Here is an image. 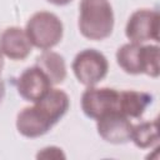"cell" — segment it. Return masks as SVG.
Listing matches in <instances>:
<instances>
[{
    "label": "cell",
    "mask_w": 160,
    "mask_h": 160,
    "mask_svg": "<svg viewBox=\"0 0 160 160\" xmlns=\"http://www.w3.org/2000/svg\"><path fill=\"white\" fill-rule=\"evenodd\" d=\"M69 96L60 89H50L32 106L21 109L16 115V129L25 138H39L46 134L68 111Z\"/></svg>",
    "instance_id": "1"
},
{
    "label": "cell",
    "mask_w": 160,
    "mask_h": 160,
    "mask_svg": "<svg viewBox=\"0 0 160 160\" xmlns=\"http://www.w3.org/2000/svg\"><path fill=\"white\" fill-rule=\"evenodd\" d=\"M79 30L89 40H104L112 32L114 11L109 0H81Z\"/></svg>",
    "instance_id": "2"
},
{
    "label": "cell",
    "mask_w": 160,
    "mask_h": 160,
    "mask_svg": "<svg viewBox=\"0 0 160 160\" xmlns=\"http://www.w3.org/2000/svg\"><path fill=\"white\" fill-rule=\"evenodd\" d=\"M25 32L32 46L45 51L58 45L64 34L61 20L50 11H38L26 22Z\"/></svg>",
    "instance_id": "3"
},
{
    "label": "cell",
    "mask_w": 160,
    "mask_h": 160,
    "mask_svg": "<svg viewBox=\"0 0 160 160\" xmlns=\"http://www.w3.org/2000/svg\"><path fill=\"white\" fill-rule=\"evenodd\" d=\"M71 69L79 82L85 86H95L106 76L109 62L102 52L95 49H85L76 54Z\"/></svg>",
    "instance_id": "4"
},
{
    "label": "cell",
    "mask_w": 160,
    "mask_h": 160,
    "mask_svg": "<svg viewBox=\"0 0 160 160\" xmlns=\"http://www.w3.org/2000/svg\"><path fill=\"white\" fill-rule=\"evenodd\" d=\"M119 92L111 88L88 86L81 95L82 112L94 120L110 112L119 111Z\"/></svg>",
    "instance_id": "5"
},
{
    "label": "cell",
    "mask_w": 160,
    "mask_h": 160,
    "mask_svg": "<svg viewBox=\"0 0 160 160\" xmlns=\"http://www.w3.org/2000/svg\"><path fill=\"white\" fill-rule=\"evenodd\" d=\"M125 35L130 42L142 44L159 40V12L152 9H139L128 19Z\"/></svg>",
    "instance_id": "6"
},
{
    "label": "cell",
    "mask_w": 160,
    "mask_h": 160,
    "mask_svg": "<svg viewBox=\"0 0 160 160\" xmlns=\"http://www.w3.org/2000/svg\"><path fill=\"white\" fill-rule=\"evenodd\" d=\"M100 138L111 144H124L130 140L132 124L120 111H110L96 120Z\"/></svg>",
    "instance_id": "7"
},
{
    "label": "cell",
    "mask_w": 160,
    "mask_h": 160,
    "mask_svg": "<svg viewBox=\"0 0 160 160\" xmlns=\"http://www.w3.org/2000/svg\"><path fill=\"white\" fill-rule=\"evenodd\" d=\"M51 85L52 84L46 74L35 65L25 69L20 74L16 82V89L22 99L35 102L51 89Z\"/></svg>",
    "instance_id": "8"
},
{
    "label": "cell",
    "mask_w": 160,
    "mask_h": 160,
    "mask_svg": "<svg viewBox=\"0 0 160 160\" xmlns=\"http://www.w3.org/2000/svg\"><path fill=\"white\" fill-rule=\"evenodd\" d=\"M32 45L24 29L6 28L0 34V54L10 60H24L31 52Z\"/></svg>",
    "instance_id": "9"
},
{
    "label": "cell",
    "mask_w": 160,
    "mask_h": 160,
    "mask_svg": "<svg viewBox=\"0 0 160 160\" xmlns=\"http://www.w3.org/2000/svg\"><path fill=\"white\" fill-rule=\"evenodd\" d=\"M151 101V95L145 91L124 90L119 92V111L129 119L140 118Z\"/></svg>",
    "instance_id": "10"
},
{
    "label": "cell",
    "mask_w": 160,
    "mask_h": 160,
    "mask_svg": "<svg viewBox=\"0 0 160 160\" xmlns=\"http://www.w3.org/2000/svg\"><path fill=\"white\" fill-rule=\"evenodd\" d=\"M36 66H39L46 76L50 79L51 84H60L66 78V64L59 52L45 50L36 60Z\"/></svg>",
    "instance_id": "11"
},
{
    "label": "cell",
    "mask_w": 160,
    "mask_h": 160,
    "mask_svg": "<svg viewBox=\"0 0 160 160\" xmlns=\"http://www.w3.org/2000/svg\"><path fill=\"white\" fill-rule=\"evenodd\" d=\"M118 65L128 74H142L141 66V44L128 42L120 46L116 51Z\"/></svg>",
    "instance_id": "12"
},
{
    "label": "cell",
    "mask_w": 160,
    "mask_h": 160,
    "mask_svg": "<svg viewBox=\"0 0 160 160\" xmlns=\"http://www.w3.org/2000/svg\"><path fill=\"white\" fill-rule=\"evenodd\" d=\"M158 120L144 121L138 125H132L130 140L140 149H148L158 144L159 140Z\"/></svg>",
    "instance_id": "13"
},
{
    "label": "cell",
    "mask_w": 160,
    "mask_h": 160,
    "mask_svg": "<svg viewBox=\"0 0 160 160\" xmlns=\"http://www.w3.org/2000/svg\"><path fill=\"white\" fill-rule=\"evenodd\" d=\"M142 74L151 78L159 76V48L156 45H141Z\"/></svg>",
    "instance_id": "14"
},
{
    "label": "cell",
    "mask_w": 160,
    "mask_h": 160,
    "mask_svg": "<svg viewBox=\"0 0 160 160\" xmlns=\"http://www.w3.org/2000/svg\"><path fill=\"white\" fill-rule=\"evenodd\" d=\"M65 154L62 151L61 148L59 146H45L41 150L38 151L36 154V159H51V160H58V159H65Z\"/></svg>",
    "instance_id": "15"
},
{
    "label": "cell",
    "mask_w": 160,
    "mask_h": 160,
    "mask_svg": "<svg viewBox=\"0 0 160 160\" xmlns=\"http://www.w3.org/2000/svg\"><path fill=\"white\" fill-rule=\"evenodd\" d=\"M46 1L50 2V4L58 5V6H62V5H68V4L71 2L72 0H46Z\"/></svg>",
    "instance_id": "16"
},
{
    "label": "cell",
    "mask_w": 160,
    "mask_h": 160,
    "mask_svg": "<svg viewBox=\"0 0 160 160\" xmlns=\"http://www.w3.org/2000/svg\"><path fill=\"white\" fill-rule=\"evenodd\" d=\"M4 95H5V88H4V84H2V81L0 79V102H1V100L4 98Z\"/></svg>",
    "instance_id": "17"
},
{
    "label": "cell",
    "mask_w": 160,
    "mask_h": 160,
    "mask_svg": "<svg viewBox=\"0 0 160 160\" xmlns=\"http://www.w3.org/2000/svg\"><path fill=\"white\" fill-rule=\"evenodd\" d=\"M1 69H2V56L0 54V71H1Z\"/></svg>",
    "instance_id": "18"
}]
</instances>
